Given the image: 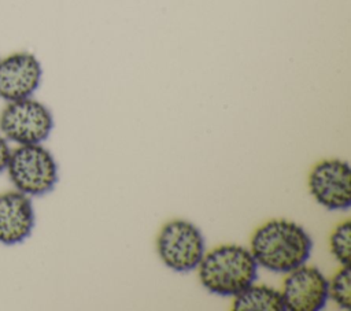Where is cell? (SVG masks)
<instances>
[{
	"label": "cell",
	"mask_w": 351,
	"mask_h": 311,
	"mask_svg": "<svg viewBox=\"0 0 351 311\" xmlns=\"http://www.w3.org/2000/svg\"><path fill=\"white\" fill-rule=\"evenodd\" d=\"M311 249L310 234L300 225L287 219L263 223L254 232L250 242V251L258 266L282 274L304 264Z\"/></svg>",
	"instance_id": "1"
},
{
	"label": "cell",
	"mask_w": 351,
	"mask_h": 311,
	"mask_svg": "<svg viewBox=\"0 0 351 311\" xmlns=\"http://www.w3.org/2000/svg\"><path fill=\"white\" fill-rule=\"evenodd\" d=\"M197 271L202 285L208 292L233 297L255 282L258 263L250 249L223 244L204 253Z\"/></svg>",
	"instance_id": "2"
},
{
	"label": "cell",
	"mask_w": 351,
	"mask_h": 311,
	"mask_svg": "<svg viewBox=\"0 0 351 311\" xmlns=\"http://www.w3.org/2000/svg\"><path fill=\"white\" fill-rule=\"evenodd\" d=\"M8 177L15 189L27 196H43L58 182V164L41 144L19 145L11 151Z\"/></svg>",
	"instance_id": "3"
},
{
	"label": "cell",
	"mask_w": 351,
	"mask_h": 311,
	"mask_svg": "<svg viewBox=\"0 0 351 311\" xmlns=\"http://www.w3.org/2000/svg\"><path fill=\"white\" fill-rule=\"evenodd\" d=\"M156 249L160 260L170 270L188 273L197 269L204 256V237L192 222L171 219L162 226Z\"/></svg>",
	"instance_id": "4"
},
{
	"label": "cell",
	"mask_w": 351,
	"mask_h": 311,
	"mask_svg": "<svg viewBox=\"0 0 351 311\" xmlns=\"http://www.w3.org/2000/svg\"><path fill=\"white\" fill-rule=\"evenodd\" d=\"M52 127L51 111L33 97L7 101L0 114V133L18 145L41 144L48 138Z\"/></svg>",
	"instance_id": "5"
},
{
	"label": "cell",
	"mask_w": 351,
	"mask_h": 311,
	"mask_svg": "<svg viewBox=\"0 0 351 311\" xmlns=\"http://www.w3.org/2000/svg\"><path fill=\"white\" fill-rule=\"evenodd\" d=\"M308 190L318 204L332 211L351 206V167L346 160L318 162L308 174Z\"/></svg>",
	"instance_id": "6"
},
{
	"label": "cell",
	"mask_w": 351,
	"mask_h": 311,
	"mask_svg": "<svg viewBox=\"0 0 351 311\" xmlns=\"http://www.w3.org/2000/svg\"><path fill=\"white\" fill-rule=\"evenodd\" d=\"M281 297L287 311H319L328 301V279L311 266H299L287 273Z\"/></svg>",
	"instance_id": "7"
},
{
	"label": "cell",
	"mask_w": 351,
	"mask_h": 311,
	"mask_svg": "<svg viewBox=\"0 0 351 311\" xmlns=\"http://www.w3.org/2000/svg\"><path fill=\"white\" fill-rule=\"evenodd\" d=\"M43 67L36 55L14 52L0 59V97L15 101L32 97L38 89Z\"/></svg>",
	"instance_id": "8"
},
{
	"label": "cell",
	"mask_w": 351,
	"mask_h": 311,
	"mask_svg": "<svg viewBox=\"0 0 351 311\" xmlns=\"http://www.w3.org/2000/svg\"><path fill=\"white\" fill-rule=\"evenodd\" d=\"M34 227V210L30 196L10 190L0 193V242L15 245L25 241Z\"/></svg>",
	"instance_id": "9"
},
{
	"label": "cell",
	"mask_w": 351,
	"mask_h": 311,
	"mask_svg": "<svg viewBox=\"0 0 351 311\" xmlns=\"http://www.w3.org/2000/svg\"><path fill=\"white\" fill-rule=\"evenodd\" d=\"M232 308L234 311H285L280 290L255 284L233 296Z\"/></svg>",
	"instance_id": "10"
},
{
	"label": "cell",
	"mask_w": 351,
	"mask_h": 311,
	"mask_svg": "<svg viewBox=\"0 0 351 311\" xmlns=\"http://www.w3.org/2000/svg\"><path fill=\"white\" fill-rule=\"evenodd\" d=\"M328 297H330L340 308H351V269L341 266L328 281Z\"/></svg>",
	"instance_id": "11"
},
{
	"label": "cell",
	"mask_w": 351,
	"mask_h": 311,
	"mask_svg": "<svg viewBox=\"0 0 351 311\" xmlns=\"http://www.w3.org/2000/svg\"><path fill=\"white\" fill-rule=\"evenodd\" d=\"M330 253L341 266H350L351 262V222L339 223L329 237Z\"/></svg>",
	"instance_id": "12"
},
{
	"label": "cell",
	"mask_w": 351,
	"mask_h": 311,
	"mask_svg": "<svg viewBox=\"0 0 351 311\" xmlns=\"http://www.w3.org/2000/svg\"><path fill=\"white\" fill-rule=\"evenodd\" d=\"M10 155H11V149H10L8 141H7V138L0 133V173H3L4 170H7L8 160H10Z\"/></svg>",
	"instance_id": "13"
}]
</instances>
